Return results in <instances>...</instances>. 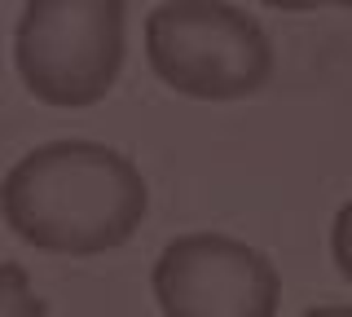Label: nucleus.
Here are the masks:
<instances>
[{
  "label": "nucleus",
  "instance_id": "nucleus-1",
  "mask_svg": "<svg viewBox=\"0 0 352 317\" xmlns=\"http://www.w3.org/2000/svg\"><path fill=\"white\" fill-rule=\"evenodd\" d=\"M146 177L102 141H44L0 181V216L27 247L49 256H102L146 221Z\"/></svg>",
  "mask_w": 352,
  "mask_h": 317
},
{
  "label": "nucleus",
  "instance_id": "nucleus-2",
  "mask_svg": "<svg viewBox=\"0 0 352 317\" xmlns=\"http://www.w3.org/2000/svg\"><path fill=\"white\" fill-rule=\"evenodd\" d=\"M146 62L172 93L242 102L273 75V45L229 0H163L146 18Z\"/></svg>",
  "mask_w": 352,
  "mask_h": 317
},
{
  "label": "nucleus",
  "instance_id": "nucleus-3",
  "mask_svg": "<svg viewBox=\"0 0 352 317\" xmlns=\"http://www.w3.org/2000/svg\"><path fill=\"white\" fill-rule=\"evenodd\" d=\"M124 0H27L14 27V67L36 102L97 106L124 71Z\"/></svg>",
  "mask_w": 352,
  "mask_h": 317
},
{
  "label": "nucleus",
  "instance_id": "nucleus-4",
  "mask_svg": "<svg viewBox=\"0 0 352 317\" xmlns=\"http://www.w3.org/2000/svg\"><path fill=\"white\" fill-rule=\"evenodd\" d=\"M150 287L163 317H278L282 300L273 260L212 229L172 238L154 260Z\"/></svg>",
  "mask_w": 352,
  "mask_h": 317
},
{
  "label": "nucleus",
  "instance_id": "nucleus-5",
  "mask_svg": "<svg viewBox=\"0 0 352 317\" xmlns=\"http://www.w3.org/2000/svg\"><path fill=\"white\" fill-rule=\"evenodd\" d=\"M0 317H44V300L22 265H0Z\"/></svg>",
  "mask_w": 352,
  "mask_h": 317
},
{
  "label": "nucleus",
  "instance_id": "nucleus-6",
  "mask_svg": "<svg viewBox=\"0 0 352 317\" xmlns=\"http://www.w3.org/2000/svg\"><path fill=\"white\" fill-rule=\"evenodd\" d=\"M330 256H335V269L352 282V199L339 207L335 229H330Z\"/></svg>",
  "mask_w": 352,
  "mask_h": 317
},
{
  "label": "nucleus",
  "instance_id": "nucleus-7",
  "mask_svg": "<svg viewBox=\"0 0 352 317\" xmlns=\"http://www.w3.org/2000/svg\"><path fill=\"white\" fill-rule=\"evenodd\" d=\"M260 5H269V9H286V14H308V9H317L313 0H260Z\"/></svg>",
  "mask_w": 352,
  "mask_h": 317
},
{
  "label": "nucleus",
  "instance_id": "nucleus-8",
  "mask_svg": "<svg viewBox=\"0 0 352 317\" xmlns=\"http://www.w3.org/2000/svg\"><path fill=\"white\" fill-rule=\"evenodd\" d=\"M304 317H352L348 304H317V309H308Z\"/></svg>",
  "mask_w": 352,
  "mask_h": 317
},
{
  "label": "nucleus",
  "instance_id": "nucleus-9",
  "mask_svg": "<svg viewBox=\"0 0 352 317\" xmlns=\"http://www.w3.org/2000/svg\"><path fill=\"white\" fill-rule=\"evenodd\" d=\"M313 5H317V9H322V5H335V9H352V0H313Z\"/></svg>",
  "mask_w": 352,
  "mask_h": 317
}]
</instances>
